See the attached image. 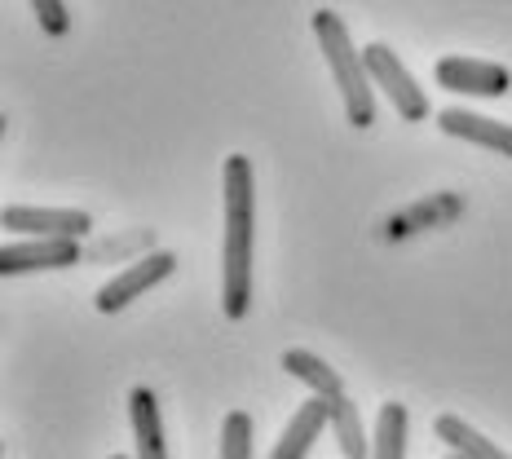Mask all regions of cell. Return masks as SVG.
I'll return each instance as SVG.
<instances>
[{
    "label": "cell",
    "mask_w": 512,
    "mask_h": 459,
    "mask_svg": "<svg viewBox=\"0 0 512 459\" xmlns=\"http://www.w3.org/2000/svg\"><path fill=\"white\" fill-rule=\"evenodd\" d=\"M226 195V243H221V309L226 318H248L252 309V252H256V186L252 159L230 155L221 173Z\"/></svg>",
    "instance_id": "1"
},
{
    "label": "cell",
    "mask_w": 512,
    "mask_h": 459,
    "mask_svg": "<svg viewBox=\"0 0 512 459\" xmlns=\"http://www.w3.org/2000/svg\"><path fill=\"white\" fill-rule=\"evenodd\" d=\"M314 36H318V45H323V58H327V67H332V80H336L340 98H345L349 124H354V128H371V124H376L371 76H367L362 53L354 49V40H349L345 18L332 14V9H318V14H314Z\"/></svg>",
    "instance_id": "2"
},
{
    "label": "cell",
    "mask_w": 512,
    "mask_h": 459,
    "mask_svg": "<svg viewBox=\"0 0 512 459\" xmlns=\"http://www.w3.org/2000/svg\"><path fill=\"white\" fill-rule=\"evenodd\" d=\"M362 62H367L371 84L384 89V98L393 102V111H398L402 120H407V124L429 120V115H433L429 98H424V89L415 84V76L402 67V58L389 45H367V49H362Z\"/></svg>",
    "instance_id": "3"
},
{
    "label": "cell",
    "mask_w": 512,
    "mask_h": 459,
    "mask_svg": "<svg viewBox=\"0 0 512 459\" xmlns=\"http://www.w3.org/2000/svg\"><path fill=\"white\" fill-rule=\"evenodd\" d=\"M173 270H177V256L173 252H146L142 261L124 265L111 283H102L98 296H93V305H98V314H120V309H128L137 296L151 292L155 283H164Z\"/></svg>",
    "instance_id": "4"
},
{
    "label": "cell",
    "mask_w": 512,
    "mask_h": 459,
    "mask_svg": "<svg viewBox=\"0 0 512 459\" xmlns=\"http://www.w3.org/2000/svg\"><path fill=\"white\" fill-rule=\"evenodd\" d=\"M433 76L442 89L451 93H468V98H504L512 89V71L504 62H486V58H460V53H451V58H442L433 67Z\"/></svg>",
    "instance_id": "5"
},
{
    "label": "cell",
    "mask_w": 512,
    "mask_h": 459,
    "mask_svg": "<svg viewBox=\"0 0 512 459\" xmlns=\"http://www.w3.org/2000/svg\"><path fill=\"white\" fill-rule=\"evenodd\" d=\"M80 261H84V248L76 239H23L0 248V274L5 279L31 274V270H67V265H80Z\"/></svg>",
    "instance_id": "6"
},
{
    "label": "cell",
    "mask_w": 512,
    "mask_h": 459,
    "mask_svg": "<svg viewBox=\"0 0 512 459\" xmlns=\"http://www.w3.org/2000/svg\"><path fill=\"white\" fill-rule=\"evenodd\" d=\"M5 230H18L27 239H84L93 230V217L80 208H5Z\"/></svg>",
    "instance_id": "7"
},
{
    "label": "cell",
    "mask_w": 512,
    "mask_h": 459,
    "mask_svg": "<svg viewBox=\"0 0 512 459\" xmlns=\"http://www.w3.org/2000/svg\"><path fill=\"white\" fill-rule=\"evenodd\" d=\"M437 128H442L446 137H460V142H473V146H482V151L512 159V124H504V120L473 115V111H464V106H446V111H437Z\"/></svg>",
    "instance_id": "8"
},
{
    "label": "cell",
    "mask_w": 512,
    "mask_h": 459,
    "mask_svg": "<svg viewBox=\"0 0 512 459\" xmlns=\"http://www.w3.org/2000/svg\"><path fill=\"white\" fill-rule=\"evenodd\" d=\"M332 424V402L327 398H309L296 407V415L287 420V429L283 437L274 442V451L270 459H305L309 455V446H314V437Z\"/></svg>",
    "instance_id": "9"
},
{
    "label": "cell",
    "mask_w": 512,
    "mask_h": 459,
    "mask_svg": "<svg viewBox=\"0 0 512 459\" xmlns=\"http://www.w3.org/2000/svg\"><path fill=\"white\" fill-rule=\"evenodd\" d=\"M128 420H133V459H168L164 446V420H159V398L151 389L128 393Z\"/></svg>",
    "instance_id": "10"
},
{
    "label": "cell",
    "mask_w": 512,
    "mask_h": 459,
    "mask_svg": "<svg viewBox=\"0 0 512 459\" xmlns=\"http://www.w3.org/2000/svg\"><path fill=\"white\" fill-rule=\"evenodd\" d=\"M283 371H287V376H296L301 384H309V389H314V398H327V402L345 398V380H340V371H332L318 354H309V349H287V354H283Z\"/></svg>",
    "instance_id": "11"
},
{
    "label": "cell",
    "mask_w": 512,
    "mask_h": 459,
    "mask_svg": "<svg viewBox=\"0 0 512 459\" xmlns=\"http://www.w3.org/2000/svg\"><path fill=\"white\" fill-rule=\"evenodd\" d=\"M433 433H437V442H446L455 455H464V459H512V455L499 451L486 433H477L468 420H460V415H437Z\"/></svg>",
    "instance_id": "12"
},
{
    "label": "cell",
    "mask_w": 512,
    "mask_h": 459,
    "mask_svg": "<svg viewBox=\"0 0 512 459\" xmlns=\"http://www.w3.org/2000/svg\"><path fill=\"white\" fill-rule=\"evenodd\" d=\"M407 429L411 415L402 402H384L376 415V442H371V459H407Z\"/></svg>",
    "instance_id": "13"
},
{
    "label": "cell",
    "mask_w": 512,
    "mask_h": 459,
    "mask_svg": "<svg viewBox=\"0 0 512 459\" xmlns=\"http://www.w3.org/2000/svg\"><path fill=\"white\" fill-rule=\"evenodd\" d=\"M332 437L340 442L345 459H367V424H362V415L349 398L332 402Z\"/></svg>",
    "instance_id": "14"
},
{
    "label": "cell",
    "mask_w": 512,
    "mask_h": 459,
    "mask_svg": "<svg viewBox=\"0 0 512 459\" xmlns=\"http://www.w3.org/2000/svg\"><path fill=\"white\" fill-rule=\"evenodd\" d=\"M221 459H252V415L230 411L221 424Z\"/></svg>",
    "instance_id": "15"
},
{
    "label": "cell",
    "mask_w": 512,
    "mask_h": 459,
    "mask_svg": "<svg viewBox=\"0 0 512 459\" xmlns=\"http://www.w3.org/2000/svg\"><path fill=\"white\" fill-rule=\"evenodd\" d=\"M31 9H36L45 36H67L71 18H67V5H62V0H31Z\"/></svg>",
    "instance_id": "16"
},
{
    "label": "cell",
    "mask_w": 512,
    "mask_h": 459,
    "mask_svg": "<svg viewBox=\"0 0 512 459\" xmlns=\"http://www.w3.org/2000/svg\"><path fill=\"white\" fill-rule=\"evenodd\" d=\"M451 459H464V455H455V451H451Z\"/></svg>",
    "instance_id": "17"
},
{
    "label": "cell",
    "mask_w": 512,
    "mask_h": 459,
    "mask_svg": "<svg viewBox=\"0 0 512 459\" xmlns=\"http://www.w3.org/2000/svg\"><path fill=\"white\" fill-rule=\"evenodd\" d=\"M111 459H128V455H111Z\"/></svg>",
    "instance_id": "18"
}]
</instances>
